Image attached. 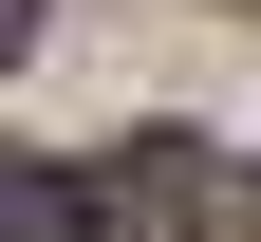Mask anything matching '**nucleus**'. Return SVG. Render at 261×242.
Returning a JSON list of instances; mask_svg holds the SVG:
<instances>
[{"label":"nucleus","instance_id":"obj_1","mask_svg":"<svg viewBox=\"0 0 261 242\" xmlns=\"http://www.w3.org/2000/svg\"><path fill=\"white\" fill-rule=\"evenodd\" d=\"M93 224H112V242H261V149L130 130V149L93 168Z\"/></svg>","mask_w":261,"mask_h":242},{"label":"nucleus","instance_id":"obj_3","mask_svg":"<svg viewBox=\"0 0 261 242\" xmlns=\"http://www.w3.org/2000/svg\"><path fill=\"white\" fill-rule=\"evenodd\" d=\"M19 56H38V0H0V75H19Z\"/></svg>","mask_w":261,"mask_h":242},{"label":"nucleus","instance_id":"obj_2","mask_svg":"<svg viewBox=\"0 0 261 242\" xmlns=\"http://www.w3.org/2000/svg\"><path fill=\"white\" fill-rule=\"evenodd\" d=\"M0 242H93V186L38 168V149H0Z\"/></svg>","mask_w":261,"mask_h":242}]
</instances>
